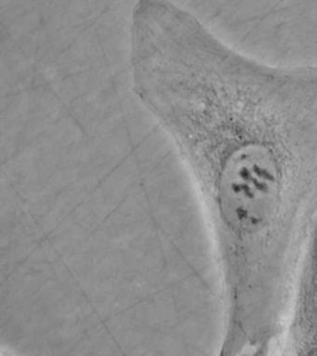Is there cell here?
I'll list each match as a JSON object with an SVG mask.
<instances>
[{
	"label": "cell",
	"mask_w": 317,
	"mask_h": 356,
	"mask_svg": "<svg viewBox=\"0 0 317 356\" xmlns=\"http://www.w3.org/2000/svg\"><path fill=\"white\" fill-rule=\"evenodd\" d=\"M139 99L187 152L212 224L281 235L317 211V63L275 65L169 14L130 58Z\"/></svg>",
	"instance_id": "obj_1"
},
{
	"label": "cell",
	"mask_w": 317,
	"mask_h": 356,
	"mask_svg": "<svg viewBox=\"0 0 317 356\" xmlns=\"http://www.w3.org/2000/svg\"><path fill=\"white\" fill-rule=\"evenodd\" d=\"M274 355H317V218L297 260Z\"/></svg>",
	"instance_id": "obj_2"
}]
</instances>
